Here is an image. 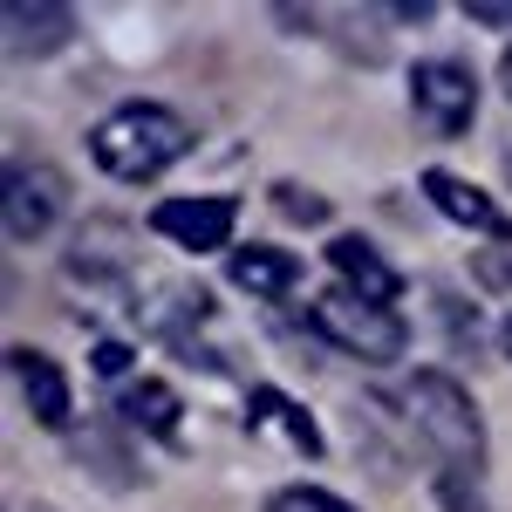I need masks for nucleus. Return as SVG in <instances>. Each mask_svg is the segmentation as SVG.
I'll return each mask as SVG.
<instances>
[{
  "label": "nucleus",
  "mask_w": 512,
  "mask_h": 512,
  "mask_svg": "<svg viewBox=\"0 0 512 512\" xmlns=\"http://www.w3.org/2000/svg\"><path fill=\"white\" fill-rule=\"evenodd\" d=\"M280 205H287V212H315V219H321V198H308V192H294V185H280Z\"/></svg>",
  "instance_id": "nucleus-17"
},
{
  "label": "nucleus",
  "mask_w": 512,
  "mask_h": 512,
  "mask_svg": "<svg viewBox=\"0 0 512 512\" xmlns=\"http://www.w3.org/2000/svg\"><path fill=\"white\" fill-rule=\"evenodd\" d=\"M21 512H55V506H21Z\"/></svg>",
  "instance_id": "nucleus-21"
},
{
  "label": "nucleus",
  "mask_w": 512,
  "mask_h": 512,
  "mask_svg": "<svg viewBox=\"0 0 512 512\" xmlns=\"http://www.w3.org/2000/svg\"><path fill=\"white\" fill-rule=\"evenodd\" d=\"M499 335H506V355H512V321H506V328H499Z\"/></svg>",
  "instance_id": "nucleus-20"
},
{
  "label": "nucleus",
  "mask_w": 512,
  "mask_h": 512,
  "mask_svg": "<svg viewBox=\"0 0 512 512\" xmlns=\"http://www.w3.org/2000/svg\"><path fill=\"white\" fill-rule=\"evenodd\" d=\"M233 280L246 287V294H260V301H280V294L301 287V260H294L287 246H239L233 253Z\"/></svg>",
  "instance_id": "nucleus-13"
},
{
  "label": "nucleus",
  "mask_w": 512,
  "mask_h": 512,
  "mask_svg": "<svg viewBox=\"0 0 512 512\" xmlns=\"http://www.w3.org/2000/svg\"><path fill=\"white\" fill-rule=\"evenodd\" d=\"M328 260H335L342 287H349V294H362V301H376V308H390L396 294H403V274H396L390 260L369 246V239H355V233L328 239Z\"/></svg>",
  "instance_id": "nucleus-10"
},
{
  "label": "nucleus",
  "mask_w": 512,
  "mask_h": 512,
  "mask_svg": "<svg viewBox=\"0 0 512 512\" xmlns=\"http://www.w3.org/2000/svg\"><path fill=\"white\" fill-rule=\"evenodd\" d=\"M410 110L431 123L437 137H458L478 110V76L451 55H424V62H410Z\"/></svg>",
  "instance_id": "nucleus-5"
},
{
  "label": "nucleus",
  "mask_w": 512,
  "mask_h": 512,
  "mask_svg": "<svg viewBox=\"0 0 512 512\" xmlns=\"http://www.w3.org/2000/svg\"><path fill=\"white\" fill-rule=\"evenodd\" d=\"M117 417L130 424V431L171 444V437H178V417H185V403H178L171 383H151V376H144V383H123V390H117Z\"/></svg>",
  "instance_id": "nucleus-12"
},
{
  "label": "nucleus",
  "mask_w": 512,
  "mask_h": 512,
  "mask_svg": "<svg viewBox=\"0 0 512 512\" xmlns=\"http://www.w3.org/2000/svg\"><path fill=\"white\" fill-rule=\"evenodd\" d=\"M246 431L280 437V444H287V451H301V458H321V451H328L315 417H308L287 390H267V383H253V390H246Z\"/></svg>",
  "instance_id": "nucleus-8"
},
{
  "label": "nucleus",
  "mask_w": 512,
  "mask_h": 512,
  "mask_svg": "<svg viewBox=\"0 0 512 512\" xmlns=\"http://www.w3.org/2000/svg\"><path fill=\"white\" fill-rule=\"evenodd\" d=\"M62 212H69V178L55 171V164L41 158H7L0 171V226L14 246H35L62 226Z\"/></svg>",
  "instance_id": "nucleus-4"
},
{
  "label": "nucleus",
  "mask_w": 512,
  "mask_h": 512,
  "mask_svg": "<svg viewBox=\"0 0 512 512\" xmlns=\"http://www.w3.org/2000/svg\"><path fill=\"white\" fill-rule=\"evenodd\" d=\"M192 151V123L178 117L171 103H123L89 130V158L96 171H110L123 185H144L158 178L164 164H178Z\"/></svg>",
  "instance_id": "nucleus-2"
},
{
  "label": "nucleus",
  "mask_w": 512,
  "mask_h": 512,
  "mask_svg": "<svg viewBox=\"0 0 512 512\" xmlns=\"http://www.w3.org/2000/svg\"><path fill=\"white\" fill-rule=\"evenodd\" d=\"M123 362H130V349H123V342H103V349H96V369H103V376H117Z\"/></svg>",
  "instance_id": "nucleus-18"
},
{
  "label": "nucleus",
  "mask_w": 512,
  "mask_h": 512,
  "mask_svg": "<svg viewBox=\"0 0 512 512\" xmlns=\"http://www.w3.org/2000/svg\"><path fill=\"white\" fill-rule=\"evenodd\" d=\"M267 512H355L349 499H335V492H321V485H287L267 499Z\"/></svg>",
  "instance_id": "nucleus-14"
},
{
  "label": "nucleus",
  "mask_w": 512,
  "mask_h": 512,
  "mask_svg": "<svg viewBox=\"0 0 512 512\" xmlns=\"http://www.w3.org/2000/svg\"><path fill=\"white\" fill-rule=\"evenodd\" d=\"M69 35H76V14L62 0H14L0 14V41H7L14 62H41V55L69 48Z\"/></svg>",
  "instance_id": "nucleus-7"
},
{
  "label": "nucleus",
  "mask_w": 512,
  "mask_h": 512,
  "mask_svg": "<svg viewBox=\"0 0 512 512\" xmlns=\"http://www.w3.org/2000/svg\"><path fill=\"white\" fill-rule=\"evenodd\" d=\"M478 280H485L492 294H512V239H492V246L478 253Z\"/></svg>",
  "instance_id": "nucleus-16"
},
{
  "label": "nucleus",
  "mask_w": 512,
  "mask_h": 512,
  "mask_svg": "<svg viewBox=\"0 0 512 512\" xmlns=\"http://www.w3.org/2000/svg\"><path fill=\"white\" fill-rule=\"evenodd\" d=\"M403 431L437 458V472H485V417L472 390H458L444 369H410L390 390Z\"/></svg>",
  "instance_id": "nucleus-1"
},
{
  "label": "nucleus",
  "mask_w": 512,
  "mask_h": 512,
  "mask_svg": "<svg viewBox=\"0 0 512 512\" xmlns=\"http://www.w3.org/2000/svg\"><path fill=\"white\" fill-rule=\"evenodd\" d=\"M7 369H14V383H21L28 417L48 424V431H62V424H69V376H62L41 349H14V355H7Z\"/></svg>",
  "instance_id": "nucleus-11"
},
{
  "label": "nucleus",
  "mask_w": 512,
  "mask_h": 512,
  "mask_svg": "<svg viewBox=\"0 0 512 512\" xmlns=\"http://www.w3.org/2000/svg\"><path fill=\"white\" fill-rule=\"evenodd\" d=\"M233 219H239L233 198H164L151 212V233L185 246V253H219L233 239Z\"/></svg>",
  "instance_id": "nucleus-6"
},
{
  "label": "nucleus",
  "mask_w": 512,
  "mask_h": 512,
  "mask_svg": "<svg viewBox=\"0 0 512 512\" xmlns=\"http://www.w3.org/2000/svg\"><path fill=\"white\" fill-rule=\"evenodd\" d=\"M424 198H431L451 226H472V233H485V239H512V219L499 212V198L465 185L458 171H424Z\"/></svg>",
  "instance_id": "nucleus-9"
},
{
  "label": "nucleus",
  "mask_w": 512,
  "mask_h": 512,
  "mask_svg": "<svg viewBox=\"0 0 512 512\" xmlns=\"http://www.w3.org/2000/svg\"><path fill=\"white\" fill-rule=\"evenodd\" d=\"M499 82H506V96H512V55H506V62H499Z\"/></svg>",
  "instance_id": "nucleus-19"
},
{
  "label": "nucleus",
  "mask_w": 512,
  "mask_h": 512,
  "mask_svg": "<svg viewBox=\"0 0 512 512\" xmlns=\"http://www.w3.org/2000/svg\"><path fill=\"white\" fill-rule=\"evenodd\" d=\"M308 321H315V335H328L355 362H396L403 342H410V328L396 321V308H376V301H362L349 287H328L315 308H308Z\"/></svg>",
  "instance_id": "nucleus-3"
},
{
  "label": "nucleus",
  "mask_w": 512,
  "mask_h": 512,
  "mask_svg": "<svg viewBox=\"0 0 512 512\" xmlns=\"http://www.w3.org/2000/svg\"><path fill=\"white\" fill-rule=\"evenodd\" d=\"M437 499H444V512H485L478 472H437Z\"/></svg>",
  "instance_id": "nucleus-15"
}]
</instances>
